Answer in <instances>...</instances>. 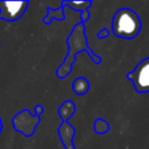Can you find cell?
<instances>
[{
    "instance_id": "cell-9",
    "label": "cell",
    "mask_w": 149,
    "mask_h": 149,
    "mask_svg": "<svg viewBox=\"0 0 149 149\" xmlns=\"http://www.w3.org/2000/svg\"><path fill=\"white\" fill-rule=\"evenodd\" d=\"M72 91L78 94V95H84L87 93L88 88H90V83L86 78H83V77H78L77 79L73 80L72 83V86H71Z\"/></svg>"
},
{
    "instance_id": "cell-15",
    "label": "cell",
    "mask_w": 149,
    "mask_h": 149,
    "mask_svg": "<svg viewBox=\"0 0 149 149\" xmlns=\"http://www.w3.org/2000/svg\"><path fill=\"white\" fill-rule=\"evenodd\" d=\"M2 132V120H1V116H0V134Z\"/></svg>"
},
{
    "instance_id": "cell-8",
    "label": "cell",
    "mask_w": 149,
    "mask_h": 149,
    "mask_svg": "<svg viewBox=\"0 0 149 149\" xmlns=\"http://www.w3.org/2000/svg\"><path fill=\"white\" fill-rule=\"evenodd\" d=\"M76 112V105L72 100H65L59 107H58V115L62 119V121H68Z\"/></svg>"
},
{
    "instance_id": "cell-11",
    "label": "cell",
    "mask_w": 149,
    "mask_h": 149,
    "mask_svg": "<svg viewBox=\"0 0 149 149\" xmlns=\"http://www.w3.org/2000/svg\"><path fill=\"white\" fill-rule=\"evenodd\" d=\"M94 132L97 134H105L109 130V125L107 123V121H105L104 119H100L98 118L95 121H94Z\"/></svg>"
},
{
    "instance_id": "cell-10",
    "label": "cell",
    "mask_w": 149,
    "mask_h": 149,
    "mask_svg": "<svg viewBox=\"0 0 149 149\" xmlns=\"http://www.w3.org/2000/svg\"><path fill=\"white\" fill-rule=\"evenodd\" d=\"M62 5L65 7H70L73 10H78L80 13L88 10V7L92 5V1H62Z\"/></svg>"
},
{
    "instance_id": "cell-1",
    "label": "cell",
    "mask_w": 149,
    "mask_h": 149,
    "mask_svg": "<svg viewBox=\"0 0 149 149\" xmlns=\"http://www.w3.org/2000/svg\"><path fill=\"white\" fill-rule=\"evenodd\" d=\"M68 47H69L68 55L65 56L64 61L62 62V64L59 65V68L56 71L57 77L61 79L66 78L70 74V72L72 70V64L76 62V55H78L81 51H86L88 54L90 58L95 64H99L101 62L100 57L94 55L92 52V50L88 48L87 38H86V34H85V26L81 22L73 26V28L68 37Z\"/></svg>"
},
{
    "instance_id": "cell-4",
    "label": "cell",
    "mask_w": 149,
    "mask_h": 149,
    "mask_svg": "<svg viewBox=\"0 0 149 149\" xmlns=\"http://www.w3.org/2000/svg\"><path fill=\"white\" fill-rule=\"evenodd\" d=\"M139 93L149 92V57L142 59L136 68L127 74Z\"/></svg>"
},
{
    "instance_id": "cell-7",
    "label": "cell",
    "mask_w": 149,
    "mask_h": 149,
    "mask_svg": "<svg viewBox=\"0 0 149 149\" xmlns=\"http://www.w3.org/2000/svg\"><path fill=\"white\" fill-rule=\"evenodd\" d=\"M47 9H48V14L43 17V23L50 24L52 20H57V21H63L64 20V6L62 3L57 8L48 7Z\"/></svg>"
},
{
    "instance_id": "cell-5",
    "label": "cell",
    "mask_w": 149,
    "mask_h": 149,
    "mask_svg": "<svg viewBox=\"0 0 149 149\" xmlns=\"http://www.w3.org/2000/svg\"><path fill=\"white\" fill-rule=\"evenodd\" d=\"M29 6V1H0V19L14 22L22 17Z\"/></svg>"
},
{
    "instance_id": "cell-2",
    "label": "cell",
    "mask_w": 149,
    "mask_h": 149,
    "mask_svg": "<svg viewBox=\"0 0 149 149\" xmlns=\"http://www.w3.org/2000/svg\"><path fill=\"white\" fill-rule=\"evenodd\" d=\"M141 30V21L139 15L129 9H119L112 20V31L115 36L125 40H132L139 35Z\"/></svg>"
},
{
    "instance_id": "cell-6",
    "label": "cell",
    "mask_w": 149,
    "mask_h": 149,
    "mask_svg": "<svg viewBox=\"0 0 149 149\" xmlns=\"http://www.w3.org/2000/svg\"><path fill=\"white\" fill-rule=\"evenodd\" d=\"M57 130L63 147L65 149H74V143H73V137L76 134L74 128L68 121H64L61 123Z\"/></svg>"
},
{
    "instance_id": "cell-14",
    "label": "cell",
    "mask_w": 149,
    "mask_h": 149,
    "mask_svg": "<svg viewBox=\"0 0 149 149\" xmlns=\"http://www.w3.org/2000/svg\"><path fill=\"white\" fill-rule=\"evenodd\" d=\"M80 19H81V23H85V22L90 19V13H88V10H85V12L80 13Z\"/></svg>"
},
{
    "instance_id": "cell-13",
    "label": "cell",
    "mask_w": 149,
    "mask_h": 149,
    "mask_svg": "<svg viewBox=\"0 0 149 149\" xmlns=\"http://www.w3.org/2000/svg\"><path fill=\"white\" fill-rule=\"evenodd\" d=\"M98 38H100V40H102V38H106L107 36H108V30L107 29H101V30H99L98 31Z\"/></svg>"
},
{
    "instance_id": "cell-3",
    "label": "cell",
    "mask_w": 149,
    "mask_h": 149,
    "mask_svg": "<svg viewBox=\"0 0 149 149\" xmlns=\"http://www.w3.org/2000/svg\"><path fill=\"white\" fill-rule=\"evenodd\" d=\"M40 122L41 116L31 114L28 109H22L12 119V123L15 132L21 133L26 137H29L35 133V129L40 125Z\"/></svg>"
},
{
    "instance_id": "cell-12",
    "label": "cell",
    "mask_w": 149,
    "mask_h": 149,
    "mask_svg": "<svg viewBox=\"0 0 149 149\" xmlns=\"http://www.w3.org/2000/svg\"><path fill=\"white\" fill-rule=\"evenodd\" d=\"M44 112V108L41 106V105H36L35 107H34V115H36V116H41V114Z\"/></svg>"
}]
</instances>
